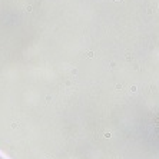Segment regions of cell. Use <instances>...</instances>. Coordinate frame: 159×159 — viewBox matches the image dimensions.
Masks as SVG:
<instances>
[{"mask_svg": "<svg viewBox=\"0 0 159 159\" xmlns=\"http://www.w3.org/2000/svg\"><path fill=\"white\" fill-rule=\"evenodd\" d=\"M0 159H5V158H3V156H2V155H0Z\"/></svg>", "mask_w": 159, "mask_h": 159, "instance_id": "obj_1", "label": "cell"}]
</instances>
